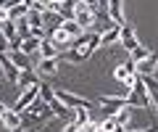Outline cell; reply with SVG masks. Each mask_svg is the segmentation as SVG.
Here are the masks:
<instances>
[{
  "label": "cell",
  "mask_w": 158,
  "mask_h": 132,
  "mask_svg": "<svg viewBox=\"0 0 158 132\" xmlns=\"http://www.w3.org/2000/svg\"><path fill=\"white\" fill-rule=\"evenodd\" d=\"M127 103L132 106V109H150L153 111V100H150V92H148V85H145V77H140L137 74L135 77V82H132V90H129V95H127Z\"/></svg>",
  "instance_id": "6da1fadb"
},
{
  "label": "cell",
  "mask_w": 158,
  "mask_h": 132,
  "mask_svg": "<svg viewBox=\"0 0 158 132\" xmlns=\"http://www.w3.org/2000/svg\"><path fill=\"white\" fill-rule=\"evenodd\" d=\"M37 98H40V82H37V85H32V87H27V90H21V95H19L16 103H13V111H16V114H24Z\"/></svg>",
  "instance_id": "7a4b0ae2"
},
{
  "label": "cell",
  "mask_w": 158,
  "mask_h": 132,
  "mask_svg": "<svg viewBox=\"0 0 158 132\" xmlns=\"http://www.w3.org/2000/svg\"><path fill=\"white\" fill-rule=\"evenodd\" d=\"M98 103L103 106V111H106V116H116L121 109H127V98H121V95H100L98 98Z\"/></svg>",
  "instance_id": "3957f363"
},
{
  "label": "cell",
  "mask_w": 158,
  "mask_h": 132,
  "mask_svg": "<svg viewBox=\"0 0 158 132\" xmlns=\"http://www.w3.org/2000/svg\"><path fill=\"white\" fill-rule=\"evenodd\" d=\"M56 98L63 106H69V109H92V100L79 98V95H74V92H66V90H56Z\"/></svg>",
  "instance_id": "277c9868"
},
{
  "label": "cell",
  "mask_w": 158,
  "mask_h": 132,
  "mask_svg": "<svg viewBox=\"0 0 158 132\" xmlns=\"http://www.w3.org/2000/svg\"><path fill=\"white\" fill-rule=\"evenodd\" d=\"M74 21H77L82 29H90L92 24L98 21V16L90 11V8H87V3H82V0H79V3H77V8H74Z\"/></svg>",
  "instance_id": "5b68a950"
},
{
  "label": "cell",
  "mask_w": 158,
  "mask_h": 132,
  "mask_svg": "<svg viewBox=\"0 0 158 132\" xmlns=\"http://www.w3.org/2000/svg\"><path fill=\"white\" fill-rule=\"evenodd\" d=\"M135 74H137V63L132 61V58H129V61H124V63H118L116 69H113V79L121 82V85H127Z\"/></svg>",
  "instance_id": "8992f818"
},
{
  "label": "cell",
  "mask_w": 158,
  "mask_h": 132,
  "mask_svg": "<svg viewBox=\"0 0 158 132\" xmlns=\"http://www.w3.org/2000/svg\"><path fill=\"white\" fill-rule=\"evenodd\" d=\"M0 121H3V127L11 130V132H21V130H24L21 114H16L13 109H6V111H3V114H0Z\"/></svg>",
  "instance_id": "52a82bcc"
},
{
  "label": "cell",
  "mask_w": 158,
  "mask_h": 132,
  "mask_svg": "<svg viewBox=\"0 0 158 132\" xmlns=\"http://www.w3.org/2000/svg\"><path fill=\"white\" fill-rule=\"evenodd\" d=\"M0 69H3V74H6V79H8V82H16V79H19V74H21V69L13 63L11 53H0Z\"/></svg>",
  "instance_id": "ba28073f"
},
{
  "label": "cell",
  "mask_w": 158,
  "mask_h": 132,
  "mask_svg": "<svg viewBox=\"0 0 158 132\" xmlns=\"http://www.w3.org/2000/svg\"><path fill=\"white\" fill-rule=\"evenodd\" d=\"M24 114H27V116H32V119H45V116H50L53 111H50V106H48L45 100H42V98H37V100H34V103L29 106V109L24 111Z\"/></svg>",
  "instance_id": "9c48e42d"
},
{
  "label": "cell",
  "mask_w": 158,
  "mask_h": 132,
  "mask_svg": "<svg viewBox=\"0 0 158 132\" xmlns=\"http://www.w3.org/2000/svg\"><path fill=\"white\" fill-rule=\"evenodd\" d=\"M118 42H121V45H124V50H137V48H140V42H137V37H135V29L132 27H121V37H118Z\"/></svg>",
  "instance_id": "30bf717a"
},
{
  "label": "cell",
  "mask_w": 158,
  "mask_h": 132,
  "mask_svg": "<svg viewBox=\"0 0 158 132\" xmlns=\"http://www.w3.org/2000/svg\"><path fill=\"white\" fill-rule=\"evenodd\" d=\"M121 3L124 0H108V19H111L113 24H118V27H124V11H121Z\"/></svg>",
  "instance_id": "8fae6325"
},
{
  "label": "cell",
  "mask_w": 158,
  "mask_h": 132,
  "mask_svg": "<svg viewBox=\"0 0 158 132\" xmlns=\"http://www.w3.org/2000/svg\"><path fill=\"white\" fill-rule=\"evenodd\" d=\"M156 66H158V53H150V56H148L145 61H140V63H137V74H140V77H153Z\"/></svg>",
  "instance_id": "7c38bea8"
},
{
  "label": "cell",
  "mask_w": 158,
  "mask_h": 132,
  "mask_svg": "<svg viewBox=\"0 0 158 132\" xmlns=\"http://www.w3.org/2000/svg\"><path fill=\"white\" fill-rule=\"evenodd\" d=\"M118 37H121V27H118V24H111V27H108L106 32L100 35V48H106V45H116Z\"/></svg>",
  "instance_id": "4fadbf2b"
},
{
  "label": "cell",
  "mask_w": 158,
  "mask_h": 132,
  "mask_svg": "<svg viewBox=\"0 0 158 132\" xmlns=\"http://www.w3.org/2000/svg\"><path fill=\"white\" fill-rule=\"evenodd\" d=\"M42 19H45V27H48V32H56V29H61L63 27V21H66V19L61 16V13H56V11H45L42 13Z\"/></svg>",
  "instance_id": "5bb4252c"
},
{
  "label": "cell",
  "mask_w": 158,
  "mask_h": 132,
  "mask_svg": "<svg viewBox=\"0 0 158 132\" xmlns=\"http://www.w3.org/2000/svg\"><path fill=\"white\" fill-rule=\"evenodd\" d=\"M40 58H58L61 56V53H58V48H56V42L50 40V37H45V40H42V45H40Z\"/></svg>",
  "instance_id": "9a60e30c"
},
{
  "label": "cell",
  "mask_w": 158,
  "mask_h": 132,
  "mask_svg": "<svg viewBox=\"0 0 158 132\" xmlns=\"http://www.w3.org/2000/svg\"><path fill=\"white\" fill-rule=\"evenodd\" d=\"M16 85H19V90H27V87L37 85V74H34V69H24L21 74H19Z\"/></svg>",
  "instance_id": "2e32d148"
},
{
  "label": "cell",
  "mask_w": 158,
  "mask_h": 132,
  "mask_svg": "<svg viewBox=\"0 0 158 132\" xmlns=\"http://www.w3.org/2000/svg\"><path fill=\"white\" fill-rule=\"evenodd\" d=\"M58 61H61V58H40V63L34 66V69H37L40 74H56Z\"/></svg>",
  "instance_id": "e0dca14e"
},
{
  "label": "cell",
  "mask_w": 158,
  "mask_h": 132,
  "mask_svg": "<svg viewBox=\"0 0 158 132\" xmlns=\"http://www.w3.org/2000/svg\"><path fill=\"white\" fill-rule=\"evenodd\" d=\"M11 58H13V63H16L19 69H34V63H32V56H27V53H21V50H11Z\"/></svg>",
  "instance_id": "ac0fdd59"
},
{
  "label": "cell",
  "mask_w": 158,
  "mask_h": 132,
  "mask_svg": "<svg viewBox=\"0 0 158 132\" xmlns=\"http://www.w3.org/2000/svg\"><path fill=\"white\" fill-rule=\"evenodd\" d=\"M27 13H29V8L24 3H13L8 8V21H21V19H27Z\"/></svg>",
  "instance_id": "d6986e66"
},
{
  "label": "cell",
  "mask_w": 158,
  "mask_h": 132,
  "mask_svg": "<svg viewBox=\"0 0 158 132\" xmlns=\"http://www.w3.org/2000/svg\"><path fill=\"white\" fill-rule=\"evenodd\" d=\"M40 45H42V40H40V37H24L21 40V53H27V56H32V53H37L40 50Z\"/></svg>",
  "instance_id": "ffe728a7"
},
{
  "label": "cell",
  "mask_w": 158,
  "mask_h": 132,
  "mask_svg": "<svg viewBox=\"0 0 158 132\" xmlns=\"http://www.w3.org/2000/svg\"><path fill=\"white\" fill-rule=\"evenodd\" d=\"M129 121H132V106H127V109H121L116 114V124L124 127V130H129Z\"/></svg>",
  "instance_id": "44dd1931"
},
{
  "label": "cell",
  "mask_w": 158,
  "mask_h": 132,
  "mask_svg": "<svg viewBox=\"0 0 158 132\" xmlns=\"http://www.w3.org/2000/svg\"><path fill=\"white\" fill-rule=\"evenodd\" d=\"M100 132H124V127L116 124V116H106L100 121Z\"/></svg>",
  "instance_id": "7402d4cb"
},
{
  "label": "cell",
  "mask_w": 158,
  "mask_h": 132,
  "mask_svg": "<svg viewBox=\"0 0 158 132\" xmlns=\"http://www.w3.org/2000/svg\"><path fill=\"white\" fill-rule=\"evenodd\" d=\"M63 32H66V35L69 37H79V35H82V32H85V29H82V27H79V24L77 21H74V19H69V21H63Z\"/></svg>",
  "instance_id": "603a6c76"
},
{
  "label": "cell",
  "mask_w": 158,
  "mask_h": 132,
  "mask_svg": "<svg viewBox=\"0 0 158 132\" xmlns=\"http://www.w3.org/2000/svg\"><path fill=\"white\" fill-rule=\"evenodd\" d=\"M27 21H29V27H45V19H42V11H29L27 13Z\"/></svg>",
  "instance_id": "cb8c5ba5"
},
{
  "label": "cell",
  "mask_w": 158,
  "mask_h": 132,
  "mask_svg": "<svg viewBox=\"0 0 158 132\" xmlns=\"http://www.w3.org/2000/svg\"><path fill=\"white\" fill-rule=\"evenodd\" d=\"M0 32L8 37V42L19 37V32H16V21H3V29H0Z\"/></svg>",
  "instance_id": "d4e9b609"
},
{
  "label": "cell",
  "mask_w": 158,
  "mask_h": 132,
  "mask_svg": "<svg viewBox=\"0 0 158 132\" xmlns=\"http://www.w3.org/2000/svg\"><path fill=\"white\" fill-rule=\"evenodd\" d=\"M74 121H77L79 127H85L87 121H90V109H74Z\"/></svg>",
  "instance_id": "484cf974"
},
{
  "label": "cell",
  "mask_w": 158,
  "mask_h": 132,
  "mask_svg": "<svg viewBox=\"0 0 158 132\" xmlns=\"http://www.w3.org/2000/svg\"><path fill=\"white\" fill-rule=\"evenodd\" d=\"M16 32H19V37H21V40H24V37H29V35H32V27H29V21H27V19L16 21Z\"/></svg>",
  "instance_id": "4316f807"
},
{
  "label": "cell",
  "mask_w": 158,
  "mask_h": 132,
  "mask_svg": "<svg viewBox=\"0 0 158 132\" xmlns=\"http://www.w3.org/2000/svg\"><path fill=\"white\" fill-rule=\"evenodd\" d=\"M150 53H153V50H148V48H142V45H140L137 50H132L129 56H132V61H135V63H140V61H145V58L150 56Z\"/></svg>",
  "instance_id": "83f0119b"
},
{
  "label": "cell",
  "mask_w": 158,
  "mask_h": 132,
  "mask_svg": "<svg viewBox=\"0 0 158 132\" xmlns=\"http://www.w3.org/2000/svg\"><path fill=\"white\" fill-rule=\"evenodd\" d=\"M40 98H42L45 103H53V100H56V90H50L48 85H40Z\"/></svg>",
  "instance_id": "f1b7e54d"
},
{
  "label": "cell",
  "mask_w": 158,
  "mask_h": 132,
  "mask_svg": "<svg viewBox=\"0 0 158 132\" xmlns=\"http://www.w3.org/2000/svg\"><path fill=\"white\" fill-rule=\"evenodd\" d=\"M79 132H100V121H87L85 127H79Z\"/></svg>",
  "instance_id": "f546056e"
},
{
  "label": "cell",
  "mask_w": 158,
  "mask_h": 132,
  "mask_svg": "<svg viewBox=\"0 0 158 132\" xmlns=\"http://www.w3.org/2000/svg\"><path fill=\"white\" fill-rule=\"evenodd\" d=\"M8 50H11V42H8V37L0 32V53H8Z\"/></svg>",
  "instance_id": "4dcf8cb0"
},
{
  "label": "cell",
  "mask_w": 158,
  "mask_h": 132,
  "mask_svg": "<svg viewBox=\"0 0 158 132\" xmlns=\"http://www.w3.org/2000/svg\"><path fill=\"white\" fill-rule=\"evenodd\" d=\"M63 132H79V124H77L74 119H69V121H66V127H63Z\"/></svg>",
  "instance_id": "1f68e13d"
},
{
  "label": "cell",
  "mask_w": 158,
  "mask_h": 132,
  "mask_svg": "<svg viewBox=\"0 0 158 132\" xmlns=\"http://www.w3.org/2000/svg\"><path fill=\"white\" fill-rule=\"evenodd\" d=\"M13 3H16V0H0V8H3V11H8Z\"/></svg>",
  "instance_id": "d6a6232c"
},
{
  "label": "cell",
  "mask_w": 158,
  "mask_h": 132,
  "mask_svg": "<svg viewBox=\"0 0 158 132\" xmlns=\"http://www.w3.org/2000/svg\"><path fill=\"white\" fill-rule=\"evenodd\" d=\"M0 21H8V11H3V8H0Z\"/></svg>",
  "instance_id": "836d02e7"
},
{
  "label": "cell",
  "mask_w": 158,
  "mask_h": 132,
  "mask_svg": "<svg viewBox=\"0 0 158 132\" xmlns=\"http://www.w3.org/2000/svg\"><path fill=\"white\" fill-rule=\"evenodd\" d=\"M27 132H34V130H27Z\"/></svg>",
  "instance_id": "e575fe53"
},
{
  "label": "cell",
  "mask_w": 158,
  "mask_h": 132,
  "mask_svg": "<svg viewBox=\"0 0 158 132\" xmlns=\"http://www.w3.org/2000/svg\"><path fill=\"white\" fill-rule=\"evenodd\" d=\"M16 3H21V0H16Z\"/></svg>",
  "instance_id": "d590c367"
},
{
  "label": "cell",
  "mask_w": 158,
  "mask_h": 132,
  "mask_svg": "<svg viewBox=\"0 0 158 132\" xmlns=\"http://www.w3.org/2000/svg\"><path fill=\"white\" fill-rule=\"evenodd\" d=\"M82 3H85V0H82Z\"/></svg>",
  "instance_id": "8d00e7d4"
}]
</instances>
